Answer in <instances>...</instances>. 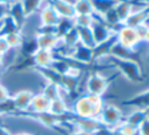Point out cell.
I'll return each mask as SVG.
<instances>
[{
  "instance_id": "6da1fadb",
  "label": "cell",
  "mask_w": 149,
  "mask_h": 135,
  "mask_svg": "<svg viewBox=\"0 0 149 135\" xmlns=\"http://www.w3.org/2000/svg\"><path fill=\"white\" fill-rule=\"evenodd\" d=\"M103 104L104 101L102 99V97L90 94H83L77 96L73 101L71 112L74 114L75 117L79 118H99Z\"/></svg>"
},
{
  "instance_id": "ab89813d",
  "label": "cell",
  "mask_w": 149,
  "mask_h": 135,
  "mask_svg": "<svg viewBox=\"0 0 149 135\" xmlns=\"http://www.w3.org/2000/svg\"><path fill=\"white\" fill-rule=\"evenodd\" d=\"M15 0H0V3H2V5H10L11 2H14Z\"/></svg>"
},
{
  "instance_id": "60d3db41",
  "label": "cell",
  "mask_w": 149,
  "mask_h": 135,
  "mask_svg": "<svg viewBox=\"0 0 149 135\" xmlns=\"http://www.w3.org/2000/svg\"><path fill=\"white\" fill-rule=\"evenodd\" d=\"M71 135H91V134H86V133H83V132H80V131H77V132H75L73 134Z\"/></svg>"
},
{
  "instance_id": "ac0fdd59",
  "label": "cell",
  "mask_w": 149,
  "mask_h": 135,
  "mask_svg": "<svg viewBox=\"0 0 149 135\" xmlns=\"http://www.w3.org/2000/svg\"><path fill=\"white\" fill-rule=\"evenodd\" d=\"M136 55L137 52L134 49H130L127 48L125 46L120 45L118 41H116L113 46H112L111 50H110V56L112 58H116V59H136Z\"/></svg>"
},
{
  "instance_id": "d6986e66",
  "label": "cell",
  "mask_w": 149,
  "mask_h": 135,
  "mask_svg": "<svg viewBox=\"0 0 149 135\" xmlns=\"http://www.w3.org/2000/svg\"><path fill=\"white\" fill-rule=\"evenodd\" d=\"M35 38L39 49L54 50L60 37L56 34H37Z\"/></svg>"
},
{
  "instance_id": "3957f363",
  "label": "cell",
  "mask_w": 149,
  "mask_h": 135,
  "mask_svg": "<svg viewBox=\"0 0 149 135\" xmlns=\"http://www.w3.org/2000/svg\"><path fill=\"white\" fill-rule=\"evenodd\" d=\"M110 78L104 76L101 72H92L85 78V94L102 97L109 90Z\"/></svg>"
},
{
  "instance_id": "b9f144b4",
  "label": "cell",
  "mask_w": 149,
  "mask_h": 135,
  "mask_svg": "<svg viewBox=\"0 0 149 135\" xmlns=\"http://www.w3.org/2000/svg\"><path fill=\"white\" fill-rule=\"evenodd\" d=\"M1 66H2V60H1V55H0V72H1Z\"/></svg>"
},
{
  "instance_id": "5bb4252c",
  "label": "cell",
  "mask_w": 149,
  "mask_h": 135,
  "mask_svg": "<svg viewBox=\"0 0 149 135\" xmlns=\"http://www.w3.org/2000/svg\"><path fill=\"white\" fill-rule=\"evenodd\" d=\"M49 106H51V101L47 99L44 95L39 92V93H35L31 103H30L29 111L27 113H44L49 111Z\"/></svg>"
},
{
  "instance_id": "d6a6232c",
  "label": "cell",
  "mask_w": 149,
  "mask_h": 135,
  "mask_svg": "<svg viewBox=\"0 0 149 135\" xmlns=\"http://www.w3.org/2000/svg\"><path fill=\"white\" fill-rule=\"evenodd\" d=\"M10 97H11V95H10V93H9V90H8L5 85H2V84L0 83V103L7 101L8 98H10Z\"/></svg>"
},
{
  "instance_id": "f35d334b",
  "label": "cell",
  "mask_w": 149,
  "mask_h": 135,
  "mask_svg": "<svg viewBox=\"0 0 149 135\" xmlns=\"http://www.w3.org/2000/svg\"><path fill=\"white\" fill-rule=\"evenodd\" d=\"M14 135H36L34 134V133H30V132H25V131H22V132H18V133H16Z\"/></svg>"
},
{
  "instance_id": "74e56055",
  "label": "cell",
  "mask_w": 149,
  "mask_h": 135,
  "mask_svg": "<svg viewBox=\"0 0 149 135\" xmlns=\"http://www.w3.org/2000/svg\"><path fill=\"white\" fill-rule=\"evenodd\" d=\"M111 135H125V134H123L118 127H116L111 129Z\"/></svg>"
},
{
  "instance_id": "ba28073f",
  "label": "cell",
  "mask_w": 149,
  "mask_h": 135,
  "mask_svg": "<svg viewBox=\"0 0 149 135\" xmlns=\"http://www.w3.org/2000/svg\"><path fill=\"white\" fill-rule=\"evenodd\" d=\"M34 94L35 93L30 90H20L16 92L14 95H11V99L17 111V114L27 113L29 111L30 103Z\"/></svg>"
},
{
  "instance_id": "2e32d148",
  "label": "cell",
  "mask_w": 149,
  "mask_h": 135,
  "mask_svg": "<svg viewBox=\"0 0 149 135\" xmlns=\"http://www.w3.org/2000/svg\"><path fill=\"white\" fill-rule=\"evenodd\" d=\"M37 16L39 25H44V26H55L56 27L61 20L60 16L56 14L52 5L49 7L45 8L44 10L39 11Z\"/></svg>"
},
{
  "instance_id": "1f68e13d",
  "label": "cell",
  "mask_w": 149,
  "mask_h": 135,
  "mask_svg": "<svg viewBox=\"0 0 149 135\" xmlns=\"http://www.w3.org/2000/svg\"><path fill=\"white\" fill-rule=\"evenodd\" d=\"M118 128L125 135H137V128L131 126V125H129L126 122H122L118 126Z\"/></svg>"
},
{
  "instance_id": "30bf717a",
  "label": "cell",
  "mask_w": 149,
  "mask_h": 135,
  "mask_svg": "<svg viewBox=\"0 0 149 135\" xmlns=\"http://www.w3.org/2000/svg\"><path fill=\"white\" fill-rule=\"evenodd\" d=\"M34 67L43 68V67H49L55 59V53L53 50L48 49H39L38 48L33 56L30 57Z\"/></svg>"
},
{
  "instance_id": "d590c367",
  "label": "cell",
  "mask_w": 149,
  "mask_h": 135,
  "mask_svg": "<svg viewBox=\"0 0 149 135\" xmlns=\"http://www.w3.org/2000/svg\"><path fill=\"white\" fill-rule=\"evenodd\" d=\"M8 16V6L0 3V23Z\"/></svg>"
},
{
  "instance_id": "8d00e7d4",
  "label": "cell",
  "mask_w": 149,
  "mask_h": 135,
  "mask_svg": "<svg viewBox=\"0 0 149 135\" xmlns=\"http://www.w3.org/2000/svg\"><path fill=\"white\" fill-rule=\"evenodd\" d=\"M0 135H14V133H11L10 129L6 127L5 125L0 124Z\"/></svg>"
},
{
  "instance_id": "f546056e",
  "label": "cell",
  "mask_w": 149,
  "mask_h": 135,
  "mask_svg": "<svg viewBox=\"0 0 149 135\" xmlns=\"http://www.w3.org/2000/svg\"><path fill=\"white\" fill-rule=\"evenodd\" d=\"M73 23L75 27H91L94 23V15L75 16L73 18Z\"/></svg>"
},
{
  "instance_id": "4dcf8cb0",
  "label": "cell",
  "mask_w": 149,
  "mask_h": 135,
  "mask_svg": "<svg viewBox=\"0 0 149 135\" xmlns=\"http://www.w3.org/2000/svg\"><path fill=\"white\" fill-rule=\"evenodd\" d=\"M136 32H137V36L139 38L140 43H147L148 41V36H149V28L147 23H143L140 25L138 27L134 28Z\"/></svg>"
},
{
  "instance_id": "e575fe53",
  "label": "cell",
  "mask_w": 149,
  "mask_h": 135,
  "mask_svg": "<svg viewBox=\"0 0 149 135\" xmlns=\"http://www.w3.org/2000/svg\"><path fill=\"white\" fill-rule=\"evenodd\" d=\"M9 48H10V47H9V45H8V43H7V40H6V38H5V36H1V35H0V55L5 54Z\"/></svg>"
},
{
  "instance_id": "484cf974",
  "label": "cell",
  "mask_w": 149,
  "mask_h": 135,
  "mask_svg": "<svg viewBox=\"0 0 149 135\" xmlns=\"http://www.w3.org/2000/svg\"><path fill=\"white\" fill-rule=\"evenodd\" d=\"M62 40L65 44L66 48H73L75 45L79 44V34L76 27H73L72 29H70L64 36H62Z\"/></svg>"
},
{
  "instance_id": "83f0119b",
  "label": "cell",
  "mask_w": 149,
  "mask_h": 135,
  "mask_svg": "<svg viewBox=\"0 0 149 135\" xmlns=\"http://www.w3.org/2000/svg\"><path fill=\"white\" fill-rule=\"evenodd\" d=\"M26 17L35 15L38 12L40 0H20Z\"/></svg>"
},
{
  "instance_id": "8fae6325",
  "label": "cell",
  "mask_w": 149,
  "mask_h": 135,
  "mask_svg": "<svg viewBox=\"0 0 149 135\" xmlns=\"http://www.w3.org/2000/svg\"><path fill=\"white\" fill-rule=\"evenodd\" d=\"M147 21H148V7H145L132 10V12L130 14V16L125 20V23L122 25L131 27V28H136L140 25L147 23Z\"/></svg>"
},
{
  "instance_id": "4fadbf2b",
  "label": "cell",
  "mask_w": 149,
  "mask_h": 135,
  "mask_svg": "<svg viewBox=\"0 0 149 135\" xmlns=\"http://www.w3.org/2000/svg\"><path fill=\"white\" fill-rule=\"evenodd\" d=\"M75 125L77 131L83 132V133H86V134H93L95 131H97L100 127H102V124L100 123L99 118H79V117H75L74 118Z\"/></svg>"
},
{
  "instance_id": "4316f807",
  "label": "cell",
  "mask_w": 149,
  "mask_h": 135,
  "mask_svg": "<svg viewBox=\"0 0 149 135\" xmlns=\"http://www.w3.org/2000/svg\"><path fill=\"white\" fill-rule=\"evenodd\" d=\"M5 38L7 40L9 47L10 48H16V49H19L22 44V41H24V36H22V32L19 30L5 35Z\"/></svg>"
},
{
  "instance_id": "cb8c5ba5",
  "label": "cell",
  "mask_w": 149,
  "mask_h": 135,
  "mask_svg": "<svg viewBox=\"0 0 149 135\" xmlns=\"http://www.w3.org/2000/svg\"><path fill=\"white\" fill-rule=\"evenodd\" d=\"M99 17L101 18V20H102L107 26H109V27L112 28L114 31H117V30L122 26V23H121V21H120L119 17H118L117 12L114 11L113 8H112L111 10L107 11V12L103 14L102 16H99Z\"/></svg>"
},
{
  "instance_id": "9a60e30c",
  "label": "cell",
  "mask_w": 149,
  "mask_h": 135,
  "mask_svg": "<svg viewBox=\"0 0 149 135\" xmlns=\"http://www.w3.org/2000/svg\"><path fill=\"white\" fill-rule=\"evenodd\" d=\"M8 17L11 18L20 29V27L26 20V15L20 1H14L8 5Z\"/></svg>"
},
{
  "instance_id": "277c9868",
  "label": "cell",
  "mask_w": 149,
  "mask_h": 135,
  "mask_svg": "<svg viewBox=\"0 0 149 135\" xmlns=\"http://www.w3.org/2000/svg\"><path fill=\"white\" fill-rule=\"evenodd\" d=\"M125 114L119 106L111 104V103H104L102 111L100 113L99 121L102 124V126L108 128H116L123 122Z\"/></svg>"
},
{
  "instance_id": "836d02e7",
  "label": "cell",
  "mask_w": 149,
  "mask_h": 135,
  "mask_svg": "<svg viewBox=\"0 0 149 135\" xmlns=\"http://www.w3.org/2000/svg\"><path fill=\"white\" fill-rule=\"evenodd\" d=\"M137 135H149V121L146 120L137 128Z\"/></svg>"
},
{
  "instance_id": "ffe728a7",
  "label": "cell",
  "mask_w": 149,
  "mask_h": 135,
  "mask_svg": "<svg viewBox=\"0 0 149 135\" xmlns=\"http://www.w3.org/2000/svg\"><path fill=\"white\" fill-rule=\"evenodd\" d=\"M113 9L117 12L121 23H123L125 20L132 12V2L128 1V0H118V2L116 3Z\"/></svg>"
},
{
  "instance_id": "44dd1931",
  "label": "cell",
  "mask_w": 149,
  "mask_h": 135,
  "mask_svg": "<svg viewBox=\"0 0 149 135\" xmlns=\"http://www.w3.org/2000/svg\"><path fill=\"white\" fill-rule=\"evenodd\" d=\"M77 34H79V43L83 46H86L90 48H94L95 43L91 27H76Z\"/></svg>"
},
{
  "instance_id": "7c38bea8",
  "label": "cell",
  "mask_w": 149,
  "mask_h": 135,
  "mask_svg": "<svg viewBox=\"0 0 149 135\" xmlns=\"http://www.w3.org/2000/svg\"><path fill=\"white\" fill-rule=\"evenodd\" d=\"M52 7L61 19H73L75 17L73 3L66 0H52Z\"/></svg>"
},
{
  "instance_id": "8992f818",
  "label": "cell",
  "mask_w": 149,
  "mask_h": 135,
  "mask_svg": "<svg viewBox=\"0 0 149 135\" xmlns=\"http://www.w3.org/2000/svg\"><path fill=\"white\" fill-rule=\"evenodd\" d=\"M91 30H92V34H93L95 45L104 43L113 36H116V31L112 28H110L109 26H107L101 20V18L97 15H94V23L91 26Z\"/></svg>"
},
{
  "instance_id": "7bdbcfd3",
  "label": "cell",
  "mask_w": 149,
  "mask_h": 135,
  "mask_svg": "<svg viewBox=\"0 0 149 135\" xmlns=\"http://www.w3.org/2000/svg\"><path fill=\"white\" fill-rule=\"evenodd\" d=\"M2 23V21H1ZM1 23H0V30H1Z\"/></svg>"
},
{
  "instance_id": "e0dca14e",
  "label": "cell",
  "mask_w": 149,
  "mask_h": 135,
  "mask_svg": "<svg viewBox=\"0 0 149 135\" xmlns=\"http://www.w3.org/2000/svg\"><path fill=\"white\" fill-rule=\"evenodd\" d=\"M146 120H148V110H131L130 112L125 115L123 122L128 123L129 125L138 128L140 126V124L143 123Z\"/></svg>"
},
{
  "instance_id": "603a6c76",
  "label": "cell",
  "mask_w": 149,
  "mask_h": 135,
  "mask_svg": "<svg viewBox=\"0 0 149 135\" xmlns=\"http://www.w3.org/2000/svg\"><path fill=\"white\" fill-rule=\"evenodd\" d=\"M73 7H74L75 16L94 15V9H93L91 0H75Z\"/></svg>"
},
{
  "instance_id": "9c48e42d",
  "label": "cell",
  "mask_w": 149,
  "mask_h": 135,
  "mask_svg": "<svg viewBox=\"0 0 149 135\" xmlns=\"http://www.w3.org/2000/svg\"><path fill=\"white\" fill-rule=\"evenodd\" d=\"M149 104V94L148 88L140 90L138 93L134 94L131 97L126 99L125 102H122V105L131 107L132 110L139 108V110H148Z\"/></svg>"
},
{
  "instance_id": "f1b7e54d",
  "label": "cell",
  "mask_w": 149,
  "mask_h": 135,
  "mask_svg": "<svg viewBox=\"0 0 149 135\" xmlns=\"http://www.w3.org/2000/svg\"><path fill=\"white\" fill-rule=\"evenodd\" d=\"M73 27H75L73 19H61L58 25L56 26V35L58 37H62Z\"/></svg>"
},
{
  "instance_id": "7402d4cb",
  "label": "cell",
  "mask_w": 149,
  "mask_h": 135,
  "mask_svg": "<svg viewBox=\"0 0 149 135\" xmlns=\"http://www.w3.org/2000/svg\"><path fill=\"white\" fill-rule=\"evenodd\" d=\"M91 2L94 9V15L102 16L107 11L114 8L118 0H91Z\"/></svg>"
},
{
  "instance_id": "52a82bcc",
  "label": "cell",
  "mask_w": 149,
  "mask_h": 135,
  "mask_svg": "<svg viewBox=\"0 0 149 135\" xmlns=\"http://www.w3.org/2000/svg\"><path fill=\"white\" fill-rule=\"evenodd\" d=\"M66 59H71L75 64L80 66H88L93 63V48H90L82 44H77L72 48L70 57Z\"/></svg>"
},
{
  "instance_id": "7a4b0ae2",
  "label": "cell",
  "mask_w": 149,
  "mask_h": 135,
  "mask_svg": "<svg viewBox=\"0 0 149 135\" xmlns=\"http://www.w3.org/2000/svg\"><path fill=\"white\" fill-rule=\"evenodd\" d=\"M111 65L119 72L120 75H122L128 82L139 84L143 82V72L141 65L139 64V60L136 59H116L112 58Z\"/></svg>"
},
{
  "instance_id": "d4e9b609",
  "label": "cell",
  "mask_w": 149,
  "mask_h": 135,
  "mask_svg": "<svg viewBox=\"0 0 149 135\" xmlns=\"http://www.w3.org/2000/svg\"><path fill=\"white\" fill-rule=\"evenodd\" d=\"M40 93L47 99H49L52 102L54 99H57V98L60 97V85H57L55 83L45 82Z\"/></svg>"
},
{
  "instance_id": "5b68a950",
  "label": "cell",
  "mask_w": 149,
  "mask_h": 135,
  "mask_svg": "<svg viewBox=\"0 0 149 135\" xmlns=\"http://www.w3.org/2000/svg\"><path fill=\"white\" fill-rule=\"evenodd\" d=\"M116 38L120 45L130 48V49H134L136 52H137L138 46L141 44L137 36L136 29L128 27V26H123V25L116 31Z\"/></svg>"
}]
</instances>
